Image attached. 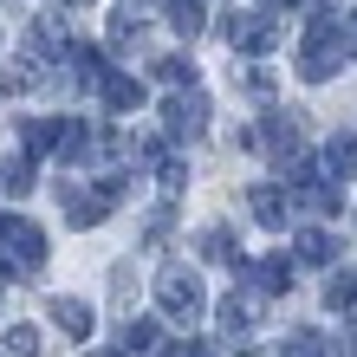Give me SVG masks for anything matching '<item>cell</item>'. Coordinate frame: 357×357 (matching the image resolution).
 Returning <instances> with one entry per match:
<instances>
[{"instance_id":"obj_1","label":"cell","mask_w":357,"mask_h":357,"mask_svg":"<svg viewBox=\"0 0 357 357\" xmlns=\"http://www.w3.org/2000/svg\"><path fill=\"white\" fill-rule=\"evenodd\" d=\"M117 195H123V182H104V176H66L59 182V202H66V215H72V227H98L104 215L117 208Z\"/></svg>"},{"instance_id":"obj_2","label":"cell","mask_w":357,"mask_h":357,"mask_svg":"<svg viewBox=\"0 0 357 357\" xmlns=\"http://www.w3.org/2000/svg\"><path fill=\"white\" fill-rule=\"evenodd\" d=\"M344 66V39H338V20L331 13H312L305 20V46H299V72L319 85V78H331Z\"/></svg>"},{"instance_id":"obj_3","label":"cell","mask_w":357,"mask_h":357,"mask_svg":"<svg viewBox=\"0 0 357 357\" xmlns=\"http://www.w3.org/2000/svg\"><path fill=\"white\" fill-rule=\"evenodd\" d=\"M156 305L169 312V325H195L202 312H208V286H202V273L169 266V273L156 280Z\"/></svg>"},{"instance_id":"obj_4","label":"cell","mask_w":357,"mask_h":357,"mask_svg":"<svg viewBox=\"0 0 357 357\" xmlns=\"http://www.w3.org/2000/svg\"><path fill=\"white\" fill-rule=\"evenodd\" d=\"M46 266V234L26 215H0V266Z\"/></svg>"},{"instance_id":"obj_5","label":"cell","mask_w":357,"mask_h":357,"mask_svg":"<svg viewBox=\"0 0 357 357\" xmlns=\"http://www.w3.org/2000/svg\"><path fill=\"white\" fill-rule=\"evenodd\" d=\"M162 130L195 143V137L208 130V98H202V91H176L169 104H162Z\"/></svg>"},{"instance_id":"obj_6","label":"cell","mask_w":357,"mask_h":357,"mask_svg":"<svg viewBox=\"0 0 357 357\" xmlns=\"http://www.w3.org/2000/svg\"><path fill=\"white\" fill-rule=\"evenodd\" d=\"M273 39H280V20L273 13H234L227 20V46L234 52H273Z\"/></svg>"},{"instance_id":"obj_7","label":"cell","mask_w":357,"mask_h":357,"mask_svg":"<svg viewBox=\"0 0 357 357\" xmlns=\"http://www.w3.org/2000/svg\"><path fill=\"white\" fill-rule=\"evenodd\" d=\"M46 319L59 325V331H66V338H91V305L85 299H72V292H59V299H46Z\"/></svg>"},{"instance_id":"obj_8","label":"cell","mask_w":357,"mask_h":357,"mask_svg":"<svg viewBox=\"0 0 357 357\" xmlns=\"http://www.w3.org/2000/svg\"><path fill=\"white\" fill-rule=\"evenodd\" d=\"M260 319H266V299H260L254 286H247V292H227V299H221V325H227V331H254Z\"/></svg>"},{"instance_id":"obj_9","label":"cell","mask_w":357,"mask_h":357,"mask_svg":"<svg viewBox=\"0 0 357 357\" xmlns=\"http://www.w3.org/2000/svg\"><path fill=\"white\" fill-rule=\"evenodd\" d=\"M66 66H72V78H78V85H85V91H98L104 78H111V59H104L98 46H78V39L66 46Z\"/></svg>"},{"instance_id":"obj_10","label":"cell","mask_w":357,"mask_h":357,"mask_svg":"<svg viewBox=\"0 0 357 357\" xmlns=\"http://www.w3.org/2000/svg\"><path fill=\"white\" fill-rule=\"evenodd\" d=\"M247 280H254L260 299H266V292H286V286H292V254H266V260H254V266H247Z\"/></svg>"},{"instance_id":"obj_11","label":"cell","mask_w":357,"mask_h":357,"mask_svg":"<svg viewBox=\"0 0 357 357\" xmlns=\"http://www.w3.org/2000/svg\"><path fill=\"white\" fill-rule=\"evenodd\" d=\"M325 176H331V182H351V176H357V137L338 130V137L325 143Z\"/></svg>"},{"instance_id":"obj_12","label":"cell","mask_w":357,"mask_h":357,"mask_svg":"<svg viewBox=\"0 0 357 357\" xmlns=\"http://www.w3.org/2000/svg\"><path fill=\"white\" fill-rule=\"evenodd\" d=\"M292 260H312V266H325V260H338V241H331L325 227H299V241H292Z\"/></svg>"},{"instance_id":"obj_13","label":"cell","mask_w":357,"mask_h":357,"mask_svg":"<svg viewBox=\"0 0 357 357\" xmlns=\"http://www.w3.org/2000/svg\"><path fill=\"white\" fill-rule=\"evenodd\" d=\"M98 91H104V104H111V111H137V104H143V78H130V72H111Z\"/></svg>"},{"instance_id":"obj_14","label":"cell","mask_w":357,"mask_h":357,"mask_svg":"<svg viewBox=\"0 0 357 357\" xmlns=\"http://www.w3.org/2000/svg\"><path fill=\"white\" fill-rule=\"evenodd\" d=\"M20 143H26L33 156H46L59 143V117H26V123H20Z\"/></svg>"},{"instance_id":"obj_15","label":"cell","mask_w":357,"mask_h":357,"mask_svg":"<svg viewBox=\"0 0 357 357\" xmlns=\"http://www.w3.org/2000/svg\"><path fill=\"white\" fill-rule=\"evenodd\" d=\"M247 208H254L260 227H280V221H286V195H280V188H254V195H247Z\"/></svg>"},{"instance_id":"obj_16","label":"cell","mask_w":357,"mask_h":357,"mask_svg":"<svg viewBox=\"0 0 357 357\" xmlns=\"http://www.w3.org/2000/svg\"><path fill=\"white\" fill-rule=\"evenodd\" d=\"M169 26H176L182 39H195V33L208 26V13H202V0H169Z\"/></svg>"},{"instance_id":"obj_17","label":"cell","mask_w":357,"mask_h":357,"mask_svg":"<svg viewBox=\"0 0 357 357\" xmlns=\"http://www.w3.org/2000/svg\"><path fill=\"white\" fill-rule=\"evenodd\" d=\"M325 305H331V312H351V305H357V273H351V266L325 280Z\"/></svg>"},{"instance_id":"obj_18","label":"cell","mask_w":357,"mask_h":357,"mask_svg":"<svg viewBox=\"0 0 357 357\" xmlns=\"http://www.w3.org/2000/svg\"><path fill=\"white\" fill-rule=\"evenodd\" d=\"M202 254H208V260H241L234 227H208V234H202Z\"/></svg>"},{"instance_id":"obj_19","label":"cell","mask_w":357,"mask_h":357,"mask_svg":"<svg viewBox=\"0 0 357 357\" xmlns=\"http://www.w3.org/2000/svg\"><path fill=\"white\" fill-rule=\"evenodd\" d=\"M156 78H169V85H188V91H195V59H182V52L156 59Z\"/></svg>"},{"instance_id":"obj_20","label":"cell","mask_w":357,"mask_h":357,"mask_svg":"<svg viewBox=\"0 0 357 357\" xmlns=\"http://www.w3.org/2000/svg\"><path fill=\"white\" fill-rule=\"evenodd\" d=\"M123 351H156V319H130V325H123Z\"/></svg>"},{"instance_id":"obj_21","label":"cell","mask_w":357,"mask_h":357,"mask_svg":"<svg viewBox=\"0 0 357 357\" xmlns=\"http://www.w3.org/2000/svg\"><path fill=\"white\" fill-rule=\"evenodd\" d=\"M39 351H46V338H39L33 325H13L7 331V357H39Z\"/></svg>"},{"instance_id":"obj_22","label":"cell","mask_w":357,"mask_h":357,"mask_svg":"<svg viewBox=\"0 0 357 357\" xmlns=\"http://www.w3.org/2000/svg\"><path fill=\"white\" fill-rule=\"evenodd\" d=\"M234 85H247V91H254V98H273V85H280V78H273L266 66H247V72L234 66Z\"/></svg>"},{"instance_id":"obj_23","label":"cell","mask_w":357,"mask_h":357,"mask_svg":"<svg viewBox=\"0 0 357 357\" xmlns=\"http://www.w3.org/2000/svg\"><path fill=\"white\" fill-rule=\"evenodd\" d=\"M286 357H325V338H319V331H292V338H286Z\"/></svg>"},{"instance_id":"obj_24","label":"cell","mask_w":357,"mask_h":357,"mask_svg":"<svg viewBox=\"0 0 357 357\" xmlns=\"http://www.w3.org/2000/svg\"><path fill=\"white\" fill-rule=\"evenodd\" d=\"M169 227H176V215H169V208H156V215H150V227H143V241H169Z\"/></svg>"},{"instance_id":"obj_25","label":"cell","mask_w":357,"mask_h":357,"mask_svg":"<svg viewBox=\"0 0 357 357\" xmlns=\"http://www.w3.org/2000/svg\"><path fill=\"white\" fill-rule=\"evenodd\" d=\"M0 188H7V195H26V188H33V169H20V162H13V169L0 176Z\"/></svg>"},{"instance_id":"obj_26","label":"cell","mask_w":357,"mask_h":357,"mask_svg":"<svg viewBox=\"0 0 357 357\" xmlns=\"http://www.w3.org/2000/svg\"><path fill=\"white\" fill-rule=\"evenodd\" d=\"M33 85V72H20V66H0V91H26Z\"/></svg>"},{"instance_id":"obj_27","label":"cell","mask_w":357,"mask_h":357,"mask_svg":"<svg viewBox=\"0 0 357 357\" xmlns=\"http://www.w3.org/2000/svg\"><path fill=\"white\" fill-rule=\"evenodd\" d=\"M338 39H344V59H357V7L344 13V26H338Z\"/></svg>"},{"instance_id":"obj_28","label":"cell","mask_w":357,"mask_h":357,"mask_svg":"<svg viewBox=\"0 0 357 357\" xmlns=\"http://www.w3.org/2000/svg\"><path fill=\"white\" fill-rule=\"evenodd\" d=\"M260 7H266V13H273V7H286V0H260Z\"/></svg>"},{"instance_id":"obj_29","label":"cell","mask_w":357,"mask_h":357,"mask_svg":"<svg viewBox=\"0 0 357 357\" xmlns=\"http://www.w3.org/2000/svg\"><path fill=\"white\" fill-rule=\"evenodd\" d=\"M66 7H91V0H66Z\"/></svg>"}]
</instances>
